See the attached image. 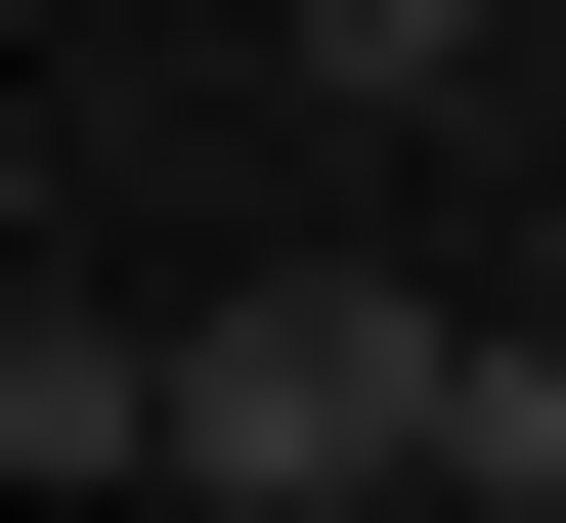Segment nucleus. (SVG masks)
Instances as JSON below:
<instances>
[{
  "label": "nucleus",
  "instance_id": "obj_2",
  "mask_svg": "<svg viewBox=\"0 0 566 523\" xmlns=\"http://www.w3.org/2000/svg\"><path fill=\"white\" fill-rule=\"evenodd\" d=\"M0 480H175V305H0Z\"/></svg>",
  "mask_w": 566,
  "mask_h": 523
},
{
  "label": "nucleus",
  "instance_id": "obj_4",
  "mask_svg": "<svg viewBox=\"0 0 566 523\" xmlns=\"http://www.w3.org/2000/svg\"><path fill=\"white\" fill-rule=\"evenodd\" d=\"M480 480H566V349H480Z\"/></svg>",
  "mask_w": 566,
  "mask_h": 523
},
{
  "label": "nucleus",
  "instance_id": "obj_5",
  "mask_svg": "<svg viewBox=\"0 0 566 523\" xmlns=\"http://www.w3.org/2000/svg\"><path fill=\"white\" fill-rule=\"evenodd\" d=\"M132 523H262V480H132Z\"/></svg>",
  "mask_w": 566,
  "mask_h": 523
},
{
  "label": "nucleus",
  "instance_id": "obj_1",
  "mask_svg": "<svg viewBox=\"0 0 566 523\" xmlns=\"http://www.w3.org/2000/svg\"><path fill=\"white\" fill-rule=\"evenodd\" d=\"M175 480H262V523L480 480V305H392V262H218V305H175Z\"/></svg>",
  "mask_w": 566,
  "mask_h": 523
},
{
  "label": "nucleus",
  "instance_id": "obj_3",
  "mask_svg": "<svg viewBox=\"0 0 566 523\" xmlns=\"http://www.w3.org/2000/svg\"><path fill=\"white\" fill-rule=\"evenodd\" d=\"M262 44H305V87H480V0H262Z\"/></svg>",
  "mask_w": 566,
  "mask_h": 523
}]
</instances>
